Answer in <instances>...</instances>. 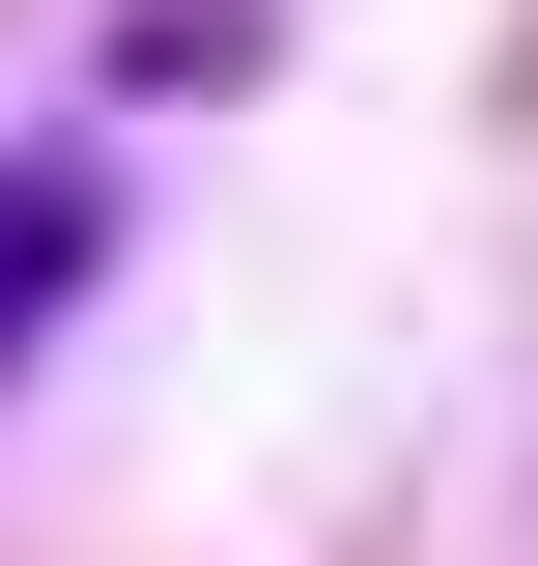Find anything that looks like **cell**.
Listing matches in <instances>:
<instances>
[{
    "label": "cell",
    "instance_id": "obj_1",
    "mask_svg": "<svg viewBox=\"0 0 538 566\" xmlns=\"http://www.w3.org/2000/svg\"><path fill=\"white\" fill-rule=\"evenodd\" d=\"M85 255H114V170H85V142H0V368L85 312Z\"/></svg>",
    "mask_w": 538,
    "mask_h": 566
}]
</instances>
